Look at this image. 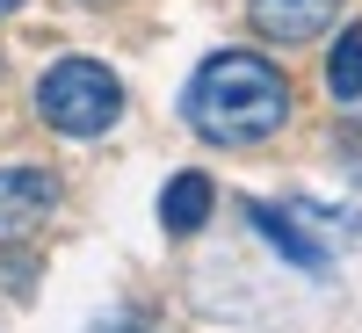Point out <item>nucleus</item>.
I'll list each match as a JSON object with an SVG mask.
<instances>
[{"label":"nucleus","mask_w":362,"mask_h":333,"mask_svg":"<svg viewBox=\"0 0 362 333\" xmlns=\"http://www.w3.org/2000/svg\"><path fill=\"white\" fill-rule=\"evenodd\" d=\"M189 124L210 145H261L290 124V80L261 51H218L189 80Z\"/></svg>","instance_id":"f257e3e1"},{"label":"nucleus","mask_w":362,"mask_h":333,"mask_svg":"<svg viewBox=\"0 0 362 333\" xmlns=\"http://www.w3.org/2000/svg\"><path fill=\"white\" fill-rule=\"evenodd\" d=\"M37 116L66 138H102L116 116H124V87H116L109 66L95 58H58V66L37 80Z\"/></svg>","instance_id":"f03ea898"},{"label":"nucleus","mask_w":362,"mask_h":333,"mask_svg":"<svg viewBox=\"0 0 362 333\" xmlns=\"http://www.w3.org/2000/svg\"><path fill=\"white\" fill-rule=\"evenodd\" d=\"M58 210V174L51 167H0V247L29 239Z\"/></svg>","instance_id":"7ed1b4c3"},{"label":"nucleus","mask_w":362,"mask_h":333,"mask_svg":"<svg viewBox=\"0 0 362 333\" xmlns=\"http://www.w3.org/2000/svg\"><path fill=\"white\" fill-rule=\"evenodd\" d=\"M247 15H254V29L268 44H312L319 29H334V15H341V0H247Z\"/></svg>","instance_id":"20e7f679"},{"label":"nucleus","mask_w":362,"mask_h":333,"mask_svg":"<svg viewBox=\"0 0 362 333\" xmlns=\"http://www.w3.org/2000/svg\"><path fill=\"white\" fill-rule=\"evenodd\" d=\"M210 203H218L210 174H174V181H167V196H160V225H167V232H203Z\"/></svg>","instance_id":"39448f33"},{"label":"nucleus","mask_w":362,"mask_h":333,"mask_svg":"<svg viewBox=\"0 0 362 333\" xmlns=\"http://www.w3.org/2000/svg\"><path fill=\"white\" fill-rule=\"evenodd\" d=\"M247 218L261 225V239H268V247H276V254H290L297 268H326V247H312V239H297V225L283 218V210H268V203H247Z\"/></svg>","instance_id":"423d86ee"},{"label":"nucleus","mask_w":362,"mask_h":333,"mask_svg":"<svg viewBox=\"0 0 362 333\" xmlns=\"http://www.w3.org/2000/svg\"><path fill=\"white\" fill-rule=\"evenodd\" d=\"M326 87L334 102H362V29H341L334 58H326Z\"/></svg>","instance_id":"0eeeda50"},{"label":"nucleus","mask_w":362,"mask_h":333,"mask_svg":"<svg viewBox=\"0 0 362 333\" xmlns=\"http://www.w3.org/2000/svg\"><path fill=\"white\" fill-rule=\"evenodd\" d=\"M95 333H153L145 319H116V326H95Z\"/></svg>","instance_id":"6e6552de"},{"label":"nucleus","mask_w":362,"mask_h":333,"mask_svg":"<svg viewBox=\"0 0 362 333\" xmlns=\"http://www.w3.org/2000/svg\"><path fill=\"white\" fill-rule=\"evenodd\" d=\"M8 8H15V0H0V15H8Z\"/></svg>","instance_id":"1a4fd4ad"}]
</instances>
